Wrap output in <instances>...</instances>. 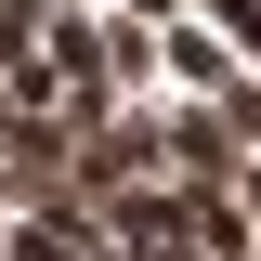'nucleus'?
<instances>
[{
	"label": "nucleus",
	"instance_id": "1",
	"mask_svg": "<svg viewBox=\"0 0 261 261\" xmlns=\"http://www.w3.org/2000/svg\"><path fill=\"white\" fill-rule=\"evenodd\" d=\"M222 157H235V130L196 105V118H170V170H196V183H222Z\"/></svg>",
	"mask_w": 261,
	"mask_h": 261
},
{
	"label": "nucleus",
	"instance_id": "2",
	"mask_svg": "<svg viewBox=\"0 0 261 261\" xmlns=\"http://www.w3.org/2000/svg\"><path fill=\"white\" fill-rule=\"evenodd\" d=\"M157 53H170V65H183L196 92H222V79H235V53H222V27H170V39H157Z\"/></svg>",
	"mask_w": 261,
	"mask_h": 261
},
{
	"label": "nucleus",
	"instance_id": "3",
	"mask_svg": "<svg viewBox=\"0 0 261 261\" xmlns=\"http://www.w3.org/2000/svg\"><path fill=\"white\" fill-rule=\"evenodd\" d=\"M144 13H170V0H144Z\"/></svg>",
	"mask_w": 261,
	"mask_h": 261
},
{
	"label": "nucleus",
	"instance_id": "4",
	"mask_svg": "<svg viewBox=\"0 0 261 261\" xmlns=\"http://www.w3.org/2000/svg\"><path fill=\"white\" fill-rule=\"evenodd\" d=\"M248 209H261V183H248Z\"/></svg>",
	"mask_w": 261,
	"mask_h": 261
}]
</instances>
